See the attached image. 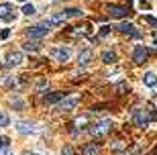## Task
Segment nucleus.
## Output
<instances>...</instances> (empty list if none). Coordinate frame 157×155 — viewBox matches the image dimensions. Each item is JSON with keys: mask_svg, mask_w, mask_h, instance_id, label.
Returning a JSON list of instances; mask_svg holds the SVG:
<instances>
[{"mask_svg": "<svg viewBox=\"0 0 157 155\" xmlns=\"http://www.w3.org/2000/svg\"><path fill=\"white\" fill-rule=\"evenodd\" d=\"M49 53H51V57L55 59V61H70V57H71L70 47H53Z\"/></svg>", "mask_w": 157, "mask_h": 155, "instance_id": "20e7f679", "label": "nucleus"}, {"mask_svg": "<svg viewBox=\"0 0 157 155\" xmlns=\"http://www.w3.org/2000/svg\"><path fill=\"white\" fill-rule=\"evenodd\" d=\"M147 55H149L147 47L145 45H137V47H135V51H133V61L135 63H143L147 59Z\"/></svg>", "mask_w": 157, "mask_h": 155, "instance_id": "6e6552de", "label": "nucleus"}, {"mask_svg": "<svg viewBox=\"0 0 157 155\" xmlns=\"http://www.w3.org/2000/svg\"><path fill=\"white\" fill-rule=\"evenodd\" d=\"M63 98H65L63 92H51V94H45V96H43V102L45 104H55V102H61Z\"/></svg>", "mask_w": 157, "mask_h": 155, "instance_id": "f8f14e48", "label": "nucleus"}, {"mask_svg": "<svg viewBox=\"0 0 157 155\" xmlns=\"http://www.w3.org/2000/svg\"><path fill=\"white\" fill-rule=\"evenodd\" d=\"M118 31L124 33V35H131V37H135V39H139V37H141V33L135 29V25H131V23H121V25H118Z\"/></svg>", "mask_w": 157, "mask_h": 155, "instance_id": "9b49d317", "label": "nucleus"}, {"mask_svg": "<svg viewBox=\"0 0 157 155\" xmlns=\"http://www.w3.org/2000/svg\"><path fill=\"white\" fill-rule=\"evenodd\" d=\"M23 14H27V17L35 14V6H33V4H25L23 6Z\"/></svg>", "mask_w": 157, "mask_h": 155, "instance_id": "b1692460", "label": "nucleus"}, {"mask_svg": "<svg viewBox=\"0 0 157 155\" xmlns=\"http://www.w3.org/2000/svg\"><path fill=\"white\" fill-rule=\"evenodd\" d=\"M0 37H2V39H8V37H10V29H2Z\"/></svg>", "mask_w": 157, "mask_h": 155, "instance_id": "c756f323", "label": "nucleus"}, {"mask_svg": "<svg viewBox=\"0 0 157 155\" xmlns=\"http://www.w3.org/2000/svg\"><path fill=\"white\" fill-rule=\"evenodd\" d=\"M8 102H10V106H14V108H18V110H21V108L25 106L23 100H21L18 96H10V100H8Z\"/></svg>", "mask_w": 157, "mask_h": 155, "instance_id": "412c9836", "label": "nucleus"}, {"mask_svg": "<svg viewBox=\"0 0 157 155\" xmlns=\"http://www.w3.org/2000/svg\"><path fill=\"white\" fill-rule=\"evenodd\" d=\"M6 147H10V139L8 137H0V151L6 149Z\"/></svg>", "mask_w": 157, "mask_h": 155, "instance_id": "393cba45", "label": "nucleus"}, {"mask_svg": "<svg viewBox=\"0 0 157 155\" xmlns=\"http://www.w3.org/2000/svg\"><path fill=\"white\" fill-rule=\"evenodd\" d=\"M145 21L151 25V27H155V29H157V18H153V17H145Z\"/></svg>", "mask_w": 157, "mask_h": 155, "instance_id": "cd10ccee", "label": "nucleus"}, {"mask_svg": "<svg viewBox=\"0 0 157 155\" xmlns=\"http://www.w3.org/2000/svg\"><path fill=\"white\" fill-rule=\"evenodd\" d=\"M108 31H110V27H108V25H104V27L100 29V37H106V35H108Z\"/></svg>", "mask_w": 157, "mask_h": 155, "instance_id": "c85d7f7f", "label": "nucleus"}, {"mask_svg": "<svg viewBox=\"0 0 157 155\" xmlns=\"http://www.w3.org/2000/svg\"><path fill=\"white\" fill-rule=\"evenodd\" d=\"M65 14L63 12H59V14H53V17H49L45 21V25H49V27H59V25H63V21H65Z\"/></svg>", "mask_w": 157, "mask_h": 155, "instance_id": "2eb2a0df", "label": "nucleus"}, {"mask_svg": "<svg viewBox=\"0 0 157 155\" xmlns=\"http://www.w3.org/2000/svg\"><path fill=\"white\" fill-rule=\"evenodd\" d=\"M157 118V114L153 112V108L151 106H145V108H135L133 110V121H135V125L137 126H143L145 129L147 125L151 121H155Z\"/></svg>", "mask_w": 157, "mask_h": 155, "instance_id": "f257e3e1", "label": "nucleus"}, {"mask_svg": "<svg viewBox=\"0 0 157 155\" xmlns=\"http://www.w3.org/2000/svg\"><path fill=\"white\" fill-rule=\"evenodd\" d=\"M78 102H80V100H78L76 96H71V98H63V100H61V102L57 104V106H55V108L57 110H74L78 106Z\"/></svg>", "mask_w": 157, "mask_h": 155, "instance_id": "1a4fd4ad", "label": "nucleus"}, {"mask_svg": "<svg viewBox=\"0 0 157 155\" xmlns=\"http://www.w3.org/2000/svg\"><path fill=\"white\" fill-rule=\"evenodd\" d=\"M143 84H145V86H149V88H155L157 86V76H155V72H147V74L143 76Z\"/></svg>", "mask_w": 157, "mask_h": 155, "instance_id": "f3484780", "label": "nucleus"}, {"mask_svg": "<svg viewBox=\"0 0 157 155\" xmlns=\"http://www.w3.org/2000/svg\"><path fill=\"white\" fill-rule=\"evenodd\" d=\"M127 90H128V88H127V84H118V86H117V92H118V94H124Z\"/></svg>", "mask_w": 157, "mask_h": 155, "instance_id": "bb28decb", "label": "nucleus"}, {"mask_svg": "<svg viewBox=\"0 0 157 155\" xmlns=\"http://www.w3.org/2000/svg\"><path fill=\"white\" fill-rule=\"evenodd\" d=\"M108 12H110V17H114V18H124V17H131V14H133L131 6H110Z\"/></svg>", "mask_w": 157, "mask_h": 155, "instance_id": "423d86ee", "label": "nucleus"}, {"mask_svg": "<svg viewBox=\"0 0 157 155\" xmlns=\"http://www.w3.org/2000/svg\"><path fill=\"white\" fill-rule=\"evenodd\" d=\"M35 155H37V153H35Z\"/></svg>", "mask_w": 157, "mask_h": 155, "instance_id": "f704fd0d", "label": "nucleus"}, {"mask_svg": "<svg viewBox=\"0 0 157 155\" xmlns=\"http://www.w3.org/2000/svg\"><path fill=\"white\" fill-rule=\"evenodd\" d=\"M74 125H76L78 129L86 126V125H88V116H80V118H76V121H74Z\"/></svg>", "mask_w": 157, "mask_h": 155, "instance_id": "5701e85b", "label": "nucleus"}, {"mask_svg": "<svg viewBox=\"0 0 157 155\" xmlns=\"http://www.w3.org/2000/svg\"><path fill=\"white\" fill-rule=\"evenodd\" d=\"M153 45H155V47H157V35H155V39H153Z\"/></svg>", "mask_w": 157, "mask_h": 155, "instance_id": "2f4dec72", "label": "nucleus"}, {"mask_svg": "<svg viewBox=\"0 0 157 155\" xmlns=\"http://www.w3.org/2000/svg\"><path fill=\"white\" fill-rule=\"evenodd\" d=\"M110 126H112V121H110V118H102V121H98L96 125L90 126V133H92V135H96V137H100V135H104V133L110 131Z\"/></svg>", "mask_w": 157, "mask_h": 155, "instance_id": "7ed1b4c3", "label": "nucleus"}, {"mask_svg": "<svg viewBox=\"0 0 157 155\" xmlns=\"http://www.w3.org/2000/svg\"><path fill=\"white\" fill-rule=\"evenodd\" d=\"M139 2H141V4H147V0H139Z\"/></svg>", "mask_w": 157, "mask_h": 155, "instance_id": "473e14b6", "label": "nucleus"}, {"mask_svg": "<svg viewBox=\"0 0 157 155\" xmlns=\"http://www.w3.org/2000/svg\"><path fill=\"white\" fill-rule=\"evenodd\" d=\"M61 155H74V147L71 145H65L63 149H61Z\"/></svg>", "mask_w": 157, "mask_h": 155, "instance_id": "a878e982", "label": "nucleus"}, {"mask_svg": "<svg viewBox=\"0 0 157 155\" xmlns=\"http://www.w3.org/2000/svg\"><path fill=\"white\" fill-rule=\"evenodd\" d=\"M49 31H51L49 25L41 23V25H35V27H29V29H27V35H29L31 39H43L45 35H49Z\"/></svg>", "mask_w": 157, "mask_h": 155, "instance_id": "f03ea898", "label": "nucleus"}, {"mask_svg": "<svg viewBox=\"0 0 157 155\" xmlns=\"http://www.w3.org/2000/svg\"><path fill=\"white\" fill-rule=\"evenodd\" d=\"M23 49H25V51H29V53H37V51H41V41H37V39L25 41Z\"/></svg>", "mask_w": 157, "mask_h": 155, "instance_id": "ddd939ff", "label": "nucleus"}, {"mask_svg": "<svg viewBox=\"0 0 157 155\" xmlns=\"http://www.w3.org/2000/svg\"><path fill=\"white\" fill-rule=\"evenodd\" d=\"M0 86L4 88H18L21 84H18L17 78H12V76H0Z\"/></svg>", "mask_w": 157, "mask_h": 155, "instance_id": "4468645a", "label": "nucleus"}, {"mask_svg": "<svg viewBox=\"0 0 157 155\" xmlns=\"http://www.w3.org/2000/svg\"><path fill=\"white\" fill-rule=\"evenodd\" d=\"M18 2H27V0H18Z\"/></svg>", "mask_w": 157, "mask_h": 155, "instance_id": "72a5a7b5", "label": "nucleus"}, {"mask_svg": "<svg viewBox=\"0 0 157 155\" xmlns=\"http://www.w3.org/2000/svg\"><path fill=\"white\" fill-rule=\"evenodd\" d=\"M63 14L67 18H74V17H82V10H80V8H65Z\"/></svg>", "mask_w": 157, "mask_h": 155, "instance_id": "aec40b11", "label": "nucleus"}, {"mask_svg": "<svg viewBox=\"0 0 157 155\" xmlns=\"http://www.w3.org/2000/svg\"><path fill=\"white\" fill-rule=\"evenodd\" d=\"M8 125H10V116L0 110V126H8Z\"/></svg>", "mask_w": 157, "mask_h": 155, "instance_id": "4be33fe9", "label": "nucleus"}, {"mask_svg": "<svg viewBox=\"0 0 157 155\" xmlns=\"http://www.w3.org/2000/svg\"><path fill=\"white\" fill-rule=\"evenodd\" d=\"M0 18L6 21V23H10L12 18H14V14H12V6L8 4V2H0Z\"/></svg>", "mask_w": 157, "mask_h": 155, "instance_id": "9d476101", "label": "nucleus"}, {"mask_svg": "<svg viewBox=\"0 0 157 155\" xmlns=\"http://www.w3.org/2000/svg\"><path fill=\"white\" fill-rule=\"evenodd\" d=\"M102 61L108 63V65L114 63V61H117V53H114V51H104V53H102Z\"/></svg>", "mask_w": 157, "mask_h": 155, "instance_id": "6ab92c4d", "label": "nucleus"}, {"mask_svg": "<svg viewBox=\"0 0 157 155\" xmlns=\"http://www.w3.org/2000/svg\"><path fill=\"white\" fill-rule=\"evenodd\" d=\"M23 63V51H10L6 55V65L8 68H17Z\"/></svg>", "mask_w": 157, "mask_h": 155, "instance_id": "0eeeda50", "label": "nucleus"}, {"mask_svg": "<svg viewBox=\"0 0 157 155\" xmlns=\"http://www.w3.org/2000/svg\"><path fill=\"white\" fill-rule=\"evenodd\" d=\"M90 61H92V51L90 49H84V51L78 53V63L80 65H88Z\"/></svg>", "mask_w": 157, "mask_h": 155, "instance_id": "dca6fc26", "label": "nucleus"}, {"mask_svg": "<svg viewBox=\"0 0 157 155\" xmlns=\"http://www.w3.org/2000/svg\"><path fill=\"white\" fill-rule=\"evenodd\" d=\"M14 129H17L21 135H33V133H37V126L33 125V122H29V121H18V122H14Z\"/></svg>", "mask_w": 157, "mask_h": 155, "instance_id": "39448f33", "label": "nucleus"}, {"mask_svg": "<svg viewBox=\"0 0 157 155\" xmlns=\"http://www.w3.org/2000/svg\"><path fill=\"white\" fill-rule=\"evenodd\" d=\"M0 155H12V149H10V147H6V149L0 151Z\"/></svg>", "mask_w": 157, "mask_h": 155, "instance_id": "7c9ffc66", "label": "nucleus"}, {"mask_svg": "<svg viewBox=\"0 0 157 155\" xmlns=\"http://www.w3.org/2000/svg\"><path fill=\"white\" fill-rule=\"evenodd\" d=\"M98 153H100V147L96 143H90L84 147V155H98Z\"/></svg>", "mask_w": 157, "mask_h": 155, "instance_id": "a211bd4d", "label": "nucleus"}]
</instances>
